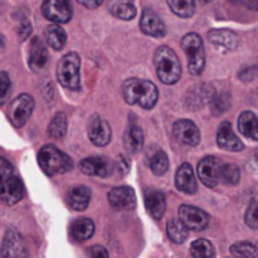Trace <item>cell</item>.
<instances>
[{"label": "cell", "mask_w": 258, "mask_h": 258, "mask_svg": "<svg viewBox=\"0 0 258 258\" xmlns=\"http://www.w3.org/2000/svg\"><path fill=\"white\" fill-rule=\"evenodd\" d=\"M122 97L128 104H139L150 110L159 100V91L156 85L144 79H128L122 85Z\"/></svg>", "instance_id": "1"}, {"label": "cell", "mask_w": 258, "mask_h": 258, "mask_svg": "<svg viewBox=\"0 0 258 258\" xmlns=\"http://www.w3.org/2000/svg\"><path fill=\"white\" fill-rule=\"evenodd\" d=\"M154 65L157 77L165 85H175L181 77V63L178 56L168 45H162L154 53Z\"/></svg>", "instance_id": "2"}, {"label": "cell", "mask_w": 258, "mask_h": 258, "mask_svg": "<svg viewBox=\"0 0 258 258\" xmlns=\"http://www.w3.org/2000/svg\"><path fill=\"white\" fill-rule=\"evenodd\" d=\"M38 163L41 169L50 177L57 175V174H65L73 169L71 157L53 145H45L39 150Z\"/></svg>", "instance_id": "3"}, {"label": "cell", "mask_w": 258, "mask_h": 258, "mask_svg": "<svg viewBox=\"0 0 258 258\" xmlns=\"http://www.w3.org/2000/svg\"><path fill=\"white\" fill-rule=\"evenodd\" d=\"M56 77L59 83L71 91L80 89V56L74 51L67 53L57 63Z\"/></svg>", "instance_id": "4"}, {"label": "cell", "mask_w": 258, "mask_h": 258, "mask_svg": "<svg viewBox=\"0 0 258 258\" xmlns=\"http://www.w3.org/2000/svg\"><path fill=\"white\" fill-rule=\"evenodd\" d=\"M181 47L184 53L187 54V68L189 73L194 76H198L204 71L206 67V51L203 39L198 33H187L181 39Z\"/></svg>", "instance_id": "5"}, {"label": "cell", "mask_w": 258, "mask_h": 258, "mask_svg": "<svg viewBox=\"0 0 258 258\" xmlns=\"http://www.w3.org/2000/svg\"><path fill=\"white\" fill-rule=\"evenodd\" d=\"M224 162L218 157L209 156L198 163V177L207 187H216L222 181Z\"/></svg>", "instance_id": "6"}, {"label": "cell", "mask_w": 258, "mask_h": 258, "mask_svg": "<svg viewBox=\"0 0 258 258\" xmlns=\"http://www.w3.org/2000/svg\"><path fill=\"white\" fill-rule=\"evenodd\" d=\"M2 258H29L27 246L23 240L21 233L17 228H9L5 233L2 248H0Z\"/></svg>", "instance_id": "7"}, {"label": "cell", "mask_w": 258, "mask_h": 258, "mask_svg": "<svg viewBox=\"0 0 258 258\" xmlns=\"http://www.w3.org/2000/svg\"><path fill=\"white\" fill-rule=\"evenodd\" d=\"M35 109V100L29 95V94H21L18 95L9 109V121L14 127L20 128L23 127L27 119L30 118L32 112Z\"/></svg>", "instance_id": "8"}, {"label": "cell", "mask_w": 258, "mask_h": 258, "mask_svg": "<svg viewBox=\"0 0 258 258\" xmlns=\"http://www.w3.org/2000/svg\"><path fill=\"white\" fill-rule=\"evenodd\" d=\"M42 15L57 24L68 23L73 15V8L70 0H44Z\"/></svg>", "instance_id": "9"}, {"label": "cell", "mask_w": 258, "mask_h": 258, "mask_svg": "<svg viewBox=\"0 0 258 258\" xmlns=\"http://www.w3.org/2000/svg\"><path fill=\"white\" fill-rule=\"evenodd\" d=\"M178 219L184 224L187 230L192 231H203L210 222V216L194 206H181L178 210Z\"/></svg>", "instance_id": "10"}, {"label": "cell", "mask_w": 258, "mask_h": 258, "mask_svg": "<svg viewBox=\"0 0 258 258\" xmlns=\"http://www.w3.org/2000/svg\"><path fill=\"white\" fill-rule=\"evenodd\" d=\"M172 133L175 139L187 147H197L201 141V133L197 124L190 119H178L172 125Z\"/></svg>", "instance_id": "11"}, {"label": "cell", "mask_w": 258, "mask_h": 258, "mask_svg": "<svg viewBox=\"0 0 258 258\" xmlns=\"http://www.w3.org/2000/svg\"><path fill=\"white\" fill-rule=\"evenodd\" d=\"M107 200L115 210H133L136 207L135 190L128 186L113 187L107 194Z\"/></svg>", "instance_id": "12"}, {"label": "cell", "mask_w": 258, "mask_h": 258, "mask_svg": "<svg viewBox=\"0 0 258 258\" xmlns=\"http://www.w3.org/2000/svg\"><path fill=\"white\" fill-rule=\"evenodd\" d=\"M24 194V186L23 181L12 175L6 181L0 184V204L3 206H15Z\"/></svg>", "instance_id": "13"}, {"label": "cell", "mask_w": 258, "mask_h": 258, "mask_svg": "<svg viewBox=\"0 0 258 258\" xmlns=\"http://www.w3.org/2000/svg\"><path fill=\"white\" fill-rule=\"evenodd\" d=\"M210 44L219 51H234L239 47V36L227 29H215L209 32Z\"/></svg>", "instance_id": "14"}, {"label": "cell", "mask_w": 258, "mask_h": 258, "mask_svg": "<svg viewBox=\"0 0 258 258\" xmlns=\"http://www.w3.org/2000/svg\"><path fill=\"white\" fill-rule=\"evenodd\" d=\"M88 136L91 142L97 147H106L110 142L112 130L107 121H104L100 116H94L88 125Z\"/></svg>", "instance_id": "15"}, {"label": "cell", "mask_w": 258, "mask_h": 258, "mask_svg": "<svg viewBox=\"0 0 258 258\" xmlns=\"http://www.w3.org/2000/svg\"><path fill=\"white\" fill-rule=\"evenodd\" d=\"M175 186L186 195H195L198 192V181L190 163H183L175 174Z\"/></svg>", "instance_id": "16"}, {"label": "cell", "mask_w": 258, "mask_h": 258, "mask_svg": "<svg viewBox=\"0 0 258 258\" xmlns=\"http://www.w3.org/2000/svg\"><path fill=\"white\" fill-rule=\"evenodd\" d=\"M141 30L145 35H150L154 38H162L166 35L165 23L153 9H144L141 15Z\"/></svg>", "instance_id": "17"}, {"label": "cell", "mask_w": 258, "mask_h": 258, "mask_svg": "<svg viewBox=\"0 0 258 258\" xmlns=\"http://www.w3.org/2000/svg\"><path fill=\"white\" fill-rule=\"evenodd\" d=\"M80 171L91 177H109L113 165L104 157H88L80 162Z\"/></svg>", "instance_id": "18"}, {"label": "cell", "mask_w": 258, "mask_h": 258, "mask_svg": "<svg viewBox=\"0 0 258 258\" xmlns=\"http://www.w3.org/2000/svg\"><path fill=\"white\" fill-rule=\"evenodd\" d=\"M48 60V53H47V45L44 41L38 36H35L30 42L29 48V67L33 71H41Z\"/></svg>", "instance_id": "19"}, {"label": "cell", "mask_w": 258, "mask_h": 258, "mask_svg": "<svg viewBox=\"0 0 258 258\" xmlns=\"http://www.w3.org/2000/svg\"><path fill=\"white\" fill-rule=\"evenodd\" d=\"M218 145L222 150L234 151V153L243 150V142L234 135L233 127H231V124L228 121H224L219 125V130H218Z\"/></svg>", "instance_id": "20"}, {"label": "cell", "mask_w": 258, "mask_h": 258, "mask_svg": "<svg viewBox=\"0 0 258 258\" xmlns=\"http://www.w3.org/2000/svg\"><path fill=\"white\" fill-rule=\"evenodd\" d=\"M91 203V189L86 186H74L67 194V204L74 212H83Z\"/></svg>", "instance_id": "21"}, {"label": "cell", "mask_w": 258, "mask_h": 258, "mask_svg": "<svg viewBox=\"0 0 258 258\" xmlns=\"http://www.w3.org/2000/svg\"><path fill=\"white\" fill-rule=\"evenodd\" d=\"M216 92L213 89V86L210 85H200V86H195L194 89L189 91L187 94V104L192 107V110H195L197 107H201L204 104H210L212 100L215 98Z\"/></svg>", "instance_id": "22"}, {"label": "cell", "mask_w": 258, "mask_h": 258, "mask_svg": "<svg viewBox=\"0 0 258 258\" xmlns=\"http://www.w3.org/2000/svg\"><path fill=\"white\" fill-rule=\"evenodd\" d=\"M239 132L251 141H258V116L254 112H243L237 122Z\"/></svg>", "instance_id": "23"}, {"label": "cell", "mask_w": 258, "mask_h": 258, "mask_svg": "<svg viewBox=\"0 0 258 258\" xmlns=\"http://www.w3.org/2000/svg\"><path fill=\"white\" fill-rule=\"evenodd\" d=\"M145 207H147V212L150 213V216L153 219H156V221L162 219L165 215V210H166L165 195L162 192H157V190L151 192L145 198Z\"/></svg>", "instance_id": "24"}, {"label": "cell", "mask_w": 258, "mask_h": 258, "mask_svg": "<svg viewBox=\"0 0 258 258\" xmlns=\"http://www.w3.org/2000/svg\"><path fill=\"white\" fill-rule=\"evenodd\" d=\"M109 11L119 20H133L136 17V6L135 0H110Z\"/></svg>", "instance_id": "25"}, {"label": "cell", "mask_w": 258, "mask_h": 258, "mask_svg": "<svg viewBox=\"0 0 258 258\" xmlns=\"http://www.w3.org/2000/svg\"><path fill=\"white\" fill-rule=\"evenodd\" d=\"M144 132L138 124H130L124 135V145L130 153H139L144 147Z\"/></svg>", "instance_id": "26"}, {"label": "cell", "mask_w": 258, "mask_h": 258, "mask_svg": "<svg viewBox=\"0 0 258 258\" xmlns=\"http://www.w3.org/2000/svg\"><path fill=\"white\" fill-rule=\"evenodd\" d=\"M95 225L89 218L76 219L71 225V236L76 242H86L94 236Z\"/></svg>", "instance_id": "27"}, {"label": "cell", "mask_w": 258, "mask_h": 258, "mask_svg": "<svg viewBox=\"0 0 258 258\" xmlns=\"http://www.w3.org/2000/svg\"><path fill=\"white\" fill-rule=\"evenodd\" d=\"M45 38H47L48 45L54 50H62L67 42V33H65L63 27L57 23L50 24L45 29Z\"/></svg>", "instance_id": "28"}, {"label": "cell", "mask_w": 258, "mask_h": 258, "mask_svg": "<svg viewBox=\"0 0 258 258\" xmlns=\"http://www.w3.org/2000/svg\"><path fill=\"white\" fill-rule=\"evenodd\" d=\"M166 233L171 242L181 245L187 240V228L180 219H171L166 225Z\"/></svg>", "instance_id": "29"}, {"label": "cell", "mask_w": 258, "mask_h": 258, "mask_svg": "<svg viewBox=\"0 0 258 258\" xmlns=\"http://www.w3.org/2000/svg\"><path fill=\"white\" fill-rule=\"evenodd\" d=\"M168 5L175 15L181 18H189L195 12L197 0H168Z\"/></svg>", "instance_id": "30"}, {"label": "cell", "mask_w": 258, "mask_h": 258, "mask_svg": "<svg viewBox=\"0 0 258 258\" xmlns=\"http://www.w3.org/2000/svg\"><path fill=\"white\" fill-rule=\"evenodd\" d=\"M67 127H68L67 115L59 112L53 116V119L48 125V136L53 139H62L67 133Z\"/></svg>", "instance_id": "31"}, {"label": "cell", "mask_w": 258, "mask_h": 258, "mask_svg": "<svg viewBox=\"0 0 258 258\" xmlns=\"http://www.w3.org/2000/svg\"><path fill=\"white\" fill-rule=\"evenodd\" d=\"M190 255L194 258H215V248L206 239H198L190 245Z\"/></svg>", "instance_id": "32"}, {"label": "cell", "mask_w": 258, "mask_h": 258, "mask_svg": "<svg viewBox=\"0 0 258 258\" xmlns=\"http://www.w3.org/2000/svg\"><path fill=\"white\" fill-rule=\"evenodd\" d=\"M230 251L236 258H258V248L251 242H237Z\"/></svg>", "instance_id": "33"}, {"label": "cell", "mask_w": 258, "mask_h": 258, "mask_svg": "<svg viewBox=\"0 0 258 258\" xmlns=\"http://www.w3.org/2000/svg\"><path fill=\"white\" fill-rule=\"evenodd\" d=\"M150 168L154 175H163L169 169V160L165 151L159 150L151 159H150Z\"/></svg>", "instance_id": "34"}, {"label": "cell", "mask_w": 258, "mask_h": 258, "mask_svg": "<svg viewBox=\"0 0 258 258\" xmlns=\"http://www.w3.org/2000/svg\"><path fill=\"white\" fill-rule=\"evenodd\" d=\"M212 106V112L215 115H221L224 112H227L231 106V97L228 92H222V94H216L215 98L210 103Z\"/></svg>", "instance_id": "35"}, {"label": "cell", "mask_w": 258, "mask_h": 258, "mask_svg": "<svg viewBox=\"0 0 258 258\" xmlns=\"http://www.w3.org/2000/svg\"><path fill=\"white\" fill-rule=\"evenodd\" d=\"M222 180L228 184H237L240 180V169L234 163H225L222 171Z\"/></svg>", "instance_id": "36"}, {"label": "cell", "mask_w": 258, "mask_h": 258, "mask_svg": "<svg viewBox=\"0 0 258 258\" xmlns=\"http://www.w3.org/2000/svg\"><path fill=\"white\" fill-rule=\"evenodd\" d=\"M245 222L249 228L257 230L258 228V201H251L248 209H246V215H245Z\"/></svg>", "instance_id": "37"}, {"label": "cell", "mask_w": 258, "mask_h": 258, "mask_svg": "<svg viewBox=\"0 0 258 258\" xmlns=\"http://www.w3.org/2000/svg\"><path fill=\"white\" fill-rule=\"evenodd\" d=\"M12 175H14L12 165L5 157H0V184L3 181H6L9 177H12Z\"/></svg>", "instance_id": "38"}, {"label": "cell", "mask_w": 258, "mask_h": 258, "mask_svg": "<svg viewBox=\"0 0 258 258\" xmlns=\"http://www.w3.org/2000/svg\"><path fill=\"white\" fill-rule=\"evenodd\" d=\"M239 77H240V80H243V82H251V80H254L255 77H258V65H252V67H248V68L242 70L240 74H239Z\"/></svg>", "instance_id": "39"}, {"label": "cell", "mask_w": 258, "mask_h": 258, "mask_svg": "<svg viewBox=\"0 0 258 258\" xmlns=\"http://www.w3.org/2000/svg\"><path fill=\"white\" fill-rule=\"evenodd\" d=\"M11 88V79L8 76L6 71H0V100L5 98V95L8 94Z\"/></svg>", "instance_id": "40"}, {"label": "cell", "mask_w": 258, "mask_h": 258, "mask_svg": "<svg viewBox=\"0 0 258 258\" xmlns=\"http://www.w3.org/2000/svg\"><path fill=\"white\" fill-rule=\"evenodd\" d=\"M91 255H92V258H109L106 248H103L100 245H95L91 248Z\"/></svg>", "instance_id": "41"}, {"label": "cell", "mask_w": 258, "mask_h": 258, "mask_svg": "<svg viewBox=\"0 0 258 258\" xmlns=\"http://www.w3.org/2000/svg\"><path fill=\"white\" fill-rule=\"evenodd\" d=\"M18 35H20V39H26V38L30 35V24H29L27 21H24V23L20 24Z\"/></svg>", "instance_id": "42"}, {"label": "cell", "mask_w": 258, "mask_h": 258, "mask_svg": "<svg viewBox=\"0 0 258 258\" xmlns=\"http://www.w3.org/2000/svg\"><path fill=\"white\" fill-rule=\"evenodd\" d=\"M77 2H79L80 5L89 8V9H95V8H98L104 0H77Z\"/></svg>", "instance_id": "43"}, {"label": "cell", "mask_w": 258, "mask_h": 258, "mask_svg": "<svg viewBox=\"0 0 258 258\" xmlns=\"http://www.w3.org/2000/svg\"><path fill=\"white\" fill-rule=\"evenodd\" d=\"M252 2H254V8H258V0H248V3L252 6Z\"/></svg>", "instance_id": "44"}, {"label": "cell", "mask_w": 258, "mask_h": 258, "mask_svg": "<svg viewBox=\"0 0 258 258\" xmlns=\"http://www.w3.org/2000/svg\"><path fill=\"white\" fill-rule=\"evenodd\" d=\"M3 45H5V41H3V36L0 35V48H3Z\"/></svg>", "instance_id": "45"}, {"label": "cell", "mask_w": 258, "mask_h": 258, "mask_svg": "<svg viewBox=\"0 0 258 258\" xmlns=\"http://www.w3.org/2000/svg\"><path fill=\"white\" fill-rule=\"evenodd\" d=\"M200 2H201L203 5H206V3H210V2H213V0H200Z\"/></svg>", "instance_id": "46"}, {"label": "cell", "mask_w": 258, "mask_h": 258, "mask_svg": "<svg viewBox=\"0 0 258 258\" xmlns=\"http://www.w3.org/2000/svg\"><path fill=\"white\" fill-rule=\"evenodd\" d=\"M257 157H258V153H257Z\"/></svg>", "instance_id": "47"}]
</instances>
